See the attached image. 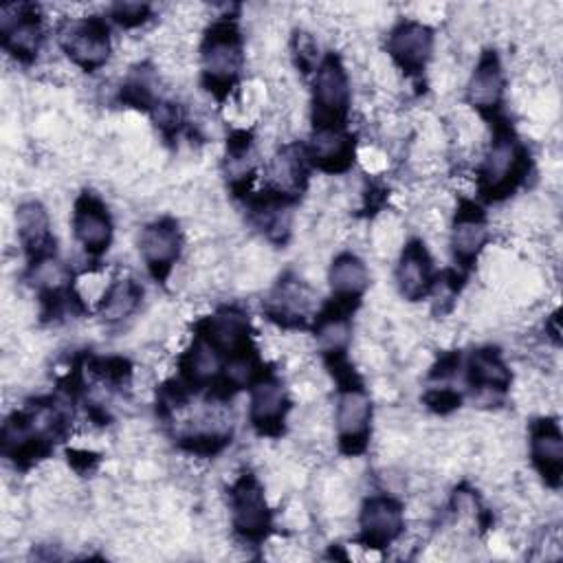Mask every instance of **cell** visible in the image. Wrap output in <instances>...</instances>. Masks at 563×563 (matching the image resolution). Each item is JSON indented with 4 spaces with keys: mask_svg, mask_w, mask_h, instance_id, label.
<instances>
[{
    "mask_svg": "<svg viewBox=\"0 0 563 563\" xmlns=\"http://www.w3.org/2000/svg\"><path fill=\"white\" fill-rule=\"evenodd\" d=\"M328 367L336 376L339 396H336V442L343 455H361L369 444L372 431V400L358 376L347 365L345 356L330 358Z\"/></svg>",
    "mask_w": 563,
    "mask_h": 563,
    "instance_id": "7a4b0ae2",
    "label": "cell"
},
{
    "mask_svg": "<svg viewBox=\"0 0 563 563\" xmlns=\"http://www.w3.org/2000/svg\"><path fill=\"white\" fill-rule=\"evenodd\" d=\"M308 167L303 145H284L268 163V187L297 200L308 185Z\"/></svg>",
    "mask_w": 563,
    "mask_h": 563,
    "instance_id": "603a6c76",
    "label": "cell"
},
{
    "mask_svg": "<svg viewBox=\"0 0 563 563\" xmlns=\"http://www.w3.org/2000/svg\"><path fill=\"white\" fill-rule=\"evenodd\" d=\"M141 299L143 288L134 279H114L99 299V314L108 323H119L139 308Z\"/></svg>",
    "mask_w": 563,
    "mask_h": 563,
    "instance_id": "d4e9b609",
    "label": "cell"
},
{
    "mask_svg": "<svg viewBox=\"0 0 563 563\" xmlns=\"http://www.w3.org/2000/svg\"><path fill=\"white\" fill-rule=\"evenodd\" d=\"M292 51H295V59L301 73H314L317 62H319V53H317V42L312 40L310 33H297L295 42H292Z\"/></svg>",
    "mask_w": 563,
    "mask_h": 563,
    "instance_id": "4316f807",
    "label": "cell"
},
{
    "mask_svg": "<svg viewBox=\"0 0 563 563\" xmlns=\"http://www.w3.org/2000/svg\"><path fill=\"white\" fill-rule=\"evenodd\" d=\"M466 383L477 394H504L512 383L510 367L497 347H477L466 358Z\"/></svg>",
    "mask_w": 563,
    "mask_h": 563,
    "instance_id": "44dd1931",
    "label": "cell"
},
{
    "mask_svg": "<svg viewBox=\"0 0 563 563\" xmlns=\"http://www.w3.org/2000/svg\"><path fill=\"white\" fill-rule=\"evenodd\" d=\"M112 218L106 205L95 196L84 191L73 205V235L79 246L90 257L103 255L112 244Z\"/></svg>",
    "mask_w": 563,
    "mask_h": 563,
    "instance_id": "5bb4252c",
    "label": "cell"
},
{
    "mask_svg": "<svg viewBox=\"0 0 563 563\" xmlns=\"http://www.w3.org/2000/svg\"><path fill=\"white\" fill-rule=\"evenodd\" d=\"M310 297L295 277H284L266 299V317L279 328H303L308 319Z\"/></svg>",
    "mask_w": 563,
    "mask_h": 563,
    "instance_id": "7402d4cb",
    "label": "cell"
},
{
    "mask_svg": "<svg viewBox=\"0 0 563 563\" xmlns=\"http://www.w3.org/2000/svg\"><path fill=\"white\" fill-rule=\"evenodd\" d=\"M18 240L24 249L29 264L55 255V238L51 233V220L46 209L37 200H26L15 211Z\"/></svg>",
    "mask_w": 563,
    "mask_h": 563,
    "instance_id": "ffe728a7",
    "label": "cell"
},
{
    "mask_svg": "<svg viewBox=\"0 0 563 563\" xmlns=\"http://www.w3.org/2000/svg\"><path fill=\"white\" fill-rule=\"evenodd\" d=\"M196 334L211 343L224 361L255 347L251 341L249 314L238 306H222L213 314L200 319L196 323Z\"/></svg>",
    "mask_w": 563,
    "mask_h": 563,
    "instance_id": "7c38bea8",
    "label": "cell"
},
{
    "mask_svg": "<svg viewBox=\"0 0 563 563\" xmlns=\"http://www.w3.org/2000/svg\"><path fill=\"white\" fill-rule=\"evenodd\" d=\"M385 46L405 77H420L433 55V29L420 20H400L391 26Z\"/></svg>",
    "mask_w": 563,
    "mask_h": 563,
    "instance_id": "30bf717a",
    "label": "cell"
},
{
    "mask_svg": "<svg viewBox=\"0 0 563 563\" xmlns=\"http://www.w3.org/2000/svg\"><path fill=\"white\" fill-rule=\"evenodd\" d=\"M2 48L22 64H31L44 42L42 15L35 4H4L0 9Z\"/></svg>",
    "mask_w": 563,
    "mask_h": 563,
    "instance_id": "52a82bcc",
    "label": "cell"
},
{
    "mask_svg": "<svg viewBox=\"0 0 563 563\" xmlns=\"http://www.w3.org/2000/svg\"><path fill=\"white\" fill-rule=\"evenodd\" d=\"M2 453L20 468H29L53 451V438L42 431L29 409L11 413L0 431Z\"/></svg>",
    "mask_w": 563,
    "mask_h": 563,
    "instance_id": "ba28073f",
    "label": "cell"
},
{
    "mask_svg": "<svg viewBox=\"0 0 563 563\" xmlns=\"http://www.w3.org/2000/svg\"><path fill=\"white\" fill-rule=\"evenodd\" d=\"M59 46L75 66L95 73L110 57V29L99 15L68 20L59 29Z\"/></svg>",
    "mask_w": 563,
    "mask_h": 563,
    "instance_id": "8992f818",
    "label": "cell"
},
{
    "mask_svg": "<svg viewBox=\"0 0 563 563\" xmlns=\"http://www.w3.org/2000/svg\"><path fill=\"white\" fill-rule=\"evenodd\" d=\"M352 90L350 77L345 73L339 55L328 53L314 68L312 75V125L314 130L325 128H345V119L350 112Z\"/></svg>",
    "mask_w": 563,
    "mask_h": 563,
    "instance_id": "277c9868",
    "label": "cell"
},
{
    "mask_svg": "<svg viewBox=\"0 0 563 563\" xmlns=\"http://www.w3.org/2000/svg\"><path fill=\"white\" fill-rule=\"evenodd\" d=\"M504 68L495 51H484L466 84V101L484 117H497L504 99Z\"/></svg>",
    "mask_w": 563,
    "mask_h": 563,
    "instance_id": "e0dca14e",
    "label": "cell"
},
{
    "mask_svg": "<svg viewBox=\"0 0 563 563\" xmlns=\"http://www.w3.org/2000/svg\"><path fill=\"white\" fill-rule=\"evenodd\" d=\"M530 460L550 488L561 486L563 435L556 420L539 418L530 424Z\"/></svg>",
    "mask_w": 563,
    "mask_h": 563,
    "instance_id": "d6986e66",
    "label": "cell"
},
{
    "mask_svg": "<svg viewBox=\"0 0 563 563\" xmlns=\"http://www.w3.org/2000/svg\"><path fill=\"white\" fill-rule=\"evenodd\" d=\"M433 260L422 240H409L396 264V286L407 301L424 299L435 286Z\"/></svg>",
    "mask_w": 563,
    "mask_h": 563,
    "instance_id": "ac0fdd59",
    "label": "cell"
},
{
    "mask_svg": "<svg viewBox=\"0 0 563 563\" xmlns=\"http://www.w3.org/2000/svg\"><path fill=\"white\" fill-rule=\"evenodd\" d=\"M242 35L233 20L213 22L200 44V81L218 101L235 88L242 70Z\"/></svg>",
    "mask_w": 563,
    "mask_h": 563,
    "instance_id": "3957f363",
    "label": "cell"
},
{
    "mask_svg": "<svg viewBox=\"0 0 563 563\" xmlns=\"http://www.w3.org/2000/svg\"><path fill=\"white\" fill-rule=\"evenodd\" d=\"M150 4L145 2H117L110 7L112 20L125 29L141 26L150 18Z\"/></svg>",
    "mask_w": 563,
    "mask_h": 563,
    "instance_id": "484cf974",
    "label": "cell"
},
{
    "mask_svg": "<svg viewBox=\"0 0 563 563\" xmlns=\"http://www.w3.org/2000/svg\"><path fill=\"white\" fill-rule=\"evenodd\" d=\"M180 249H183V235H180L178 222L172 218H158L141 231V238H139L141 257L150 275L161 284H165L174 264L178 262Z\"/></svg>",
    "mask_w": 563,
    "mask_h": 563,
    "instance_id": "4fadbf2b",
    "label": "cell"
},
{
    "mask_svg": "<svg viewBox=\"0 0 563 563\" xmlns=\"http://www.w3.org/2000/svg\"><path fill=\"white\" fill-rule=\"evenodd\" d=\"M493 141L477 169V189L486 202H501L528 178L532 161L508 121L493 119Z\"/></svg>",
    "mask_w": 563,
    "mask_h": 563,
    "instance_id": "6da1fadb",
    "label": "cell"
},
{
    "mask_svg": "<svg viewBox=\"0 0 563 563\" xmlns=\"http://www.w3.org/2000/svg\"><path fill=\"white\" fill-rule=\"evenodd\" d=\"M306 158L312 167L323 174H343L354 165L356 136L345 128L314 130L310 141L303 145Z\"/></svg>",
    "mask_w": 563,
    "mask_h": 563,
    "instance_id": "2e32d148",
    "label": "cell"
},
{
    "mask_svg": "<svg viewBox=\"0 0 563 563\" xmlns=\"http://www.w3.org/2000/svg\"><path fill=\"white\" fill-rule=\"evenodd\" d=\"M328 282L332 288V299L350 306H358L361 297L367 290L369 273L365 262L356 253L343 251L332 260L328 271Z\"/></svg>",
    "mask_w": 563,
    "mask_h": 563,
    "instance_id": "cb8c5ba5",
    "label": "cell"
},
{
    "mask_svg": "<svg viewBox=\"0 0 563 563\" xmlns=\"http://www.w3.org/2000/svg\"><path fill=\"white\" fill-rule=\"evenodd\" d=\"M229 510L235 534L244 543H262L273 528V512L253 473L240 475L229 488Z\"/></svg>",
    "mask_w": 563,
    "mask_h": 563,
    "instance_id": "5b68a950",
    "label": "cell"
},
{
    "mask_svg": "<svg viewBox=\"0 0 563 563\" xmlns=\"http://www.w3.org/2000/svg\"><path fill=\"white\" fill-rule=\"evenodd\" d=\"M488 242V220L479 205L462 200L451 224V251L462 271H471Z\"/></svg>",
    "mask_w": 563,
    "mask_h": 563,
    "instance_id": "9a60e30c",
    "label": "cell"
},
{
    "mask_svg": "<svg viewBox=\"0 0 563 563\" xmlns=\"http://www.w3.org/2000/svg\"><path fill=\"white\" fill-rule=\"evenodd\" d=\"M249 420L260 435L277 438L284 433L286 416L290 411V398L284 383L273 369H266L251 387Z\"/></svg>",
    "mask_w": 563,
    "mask_h": 563,
    "instance_id": "9c48e42d",
    "label": "cell"
},
{
    "mask_svg": "<svg viewBox=\"0 0 563 563\" xmlns=\"http://www.w3.org/2000/svg\"><path fill=\"white\" fill-rule=\"evenodd\" d=\"M405 530V508L391 495H372L358 515V541L369 550L389 548Z\"/></svg>",
    "mask_w": 563,
    "mask_h": 563,
    "instance_id": "8fae6325",
    "label": "cell"
}]
</instances>
